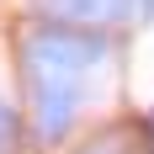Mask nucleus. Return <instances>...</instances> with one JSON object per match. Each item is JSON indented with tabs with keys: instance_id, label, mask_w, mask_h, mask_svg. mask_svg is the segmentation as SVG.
I'll use <instances>...</instances> for the list:
<instances>
[{
	"instance_id": "nucleus-1",
	"label": "nucleus",
	"mask_w": 154,
	"mask_h": 154,
	"mask_svg": "<svg viewBox=\"0 0 154 154\" xmlns=\"http://www.w3.org/2000/svg\"><path fill=\"white\" fill-rule=\"evenodd\" d=\"M21 85H27V122L32 143L59 149L75 133L80 112L91 101V80L101 75L117 53L112 32L75 27V21H32L21 32Z\"/></svg>"
},
{
	"instance_id": "nucleus-6",
	"label": "nucleus",
	"mask_w": 154,
	"mask_h": 154,
	"mask_svg": "<svg viewBox=\"0 0 154 154\" xmlns=\"http://www.w3.org/2000/svg\"><path fill=\"white\" fill-rule=\"evenodd\" d=\"M138 21H154V0H138Z\"/></svg>"
},
{
	"instance_id": "nucleus-4",
	"label": "nucleus",
	"mask_w": 154,
	"mask_h": 154,
	"mask_svg": "<svg viewBox=\"0 0 154 154\" xmlns=\"http://www.w3.org/2000/svg\"><path fill=\"white\" fill-rule=\"evenodd\" d=\"M16 138H21V117H16L11 101H0V154H11Z\"/></svg>"
},
{
	"instance_id": "nucleus-5",
	"label": "nucleus",
	"mask_w": 154,
	"mask_h": 154,
	"mask_svg": "<svg viewBox=\"0 0 154 154\" xmlns=\"http://www.w3.org/2000/svg\"><path fill=\"white\" fill-rule=\"evenodd\" d=\"M138 128H143V154H154V106L143 112V122H138Z\"/></svg>"
},
{
	"instance_id": "nucleus-2",
	"label": "nucleus",
	"mask_w": 154,
	"mask_h": 154,
	"mask_svg": "<svg viewBox=\"0 0 154 154\" xmlns=\"http://www.w3.org/2000/svg\"><path fill=\"white\" fill-rule=\"evenodd\" d=\"M32 16L37 21H75V27H122V21H138V0H32Z\"/></svg>"
},
{
	"instance_id": "nucleus-3",
	"label": "nucleus",
	"mask_w": 154,
	"mask_h": 154,
	"mask_svg": "<svg viewBox=\"0 0 154 154\" xmlns=\"http://www.w3.org/2000/svg\"><path fill=\"white\" fill-rule=\"evenodd\" d=\"M75 154H143V143L133 149L122 133H96V138H91V143H80Z\"/></svg>"
}]
</instances>
